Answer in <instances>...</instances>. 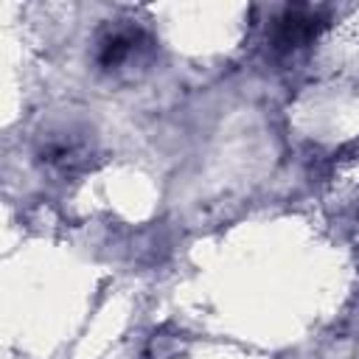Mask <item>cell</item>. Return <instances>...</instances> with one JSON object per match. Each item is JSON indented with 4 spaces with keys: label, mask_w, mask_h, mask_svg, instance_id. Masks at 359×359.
I'll return each instance as SVG.
<instances>
[{
    "label": "cell",
    "mask_w": 359,
    "mask_h": 359,
    "mask_svg": "<svg viewBox=\"0 0 359 359\" xmlns=\"http://www.w3.org/2000/svg\"><path fill=\"white\" fill-rule=\"evenodd\" d=\"M39 160L59 171V174H70L76 168H81L90 157V140H87V129H76V126H56L48 129L39 137V149H36Z\"/></svg>",
    "instance_id": "cell-3"
},
{
    "label": "cell",
    "mask_w": 359,
    "mask_h": 359,
    "mask_svg": "<svg viewBox=\"0 0 359 359\" xmlns=\"http://www.w3.org/2000/svg\"><path fill=\"white\" fill-rule=\"evenodd\" d=\"M323 17L309 6H283L266 31L269 50L275 56H292L314 42L323 28Z\"/></svg>",
    "instance_id": "cell-2"
},
{
    "label": "cell",
    "mask_w": 359,
    "mask_h": 359,
    "mask_svg": "<svg viewBox=\"0 0 359 359\" xmlns=\"http://www.w3.org/2000/svg\"><path fill=\"white\" fill-rule=\"evenodd\" d=\"M154 53L157 42L143 25L132 20L107 22L95 36V65L107 79L115 81H132L146 73L154 62Z\"/></svg>",
    "instance_id": "cell-1"
}]
</instances>
